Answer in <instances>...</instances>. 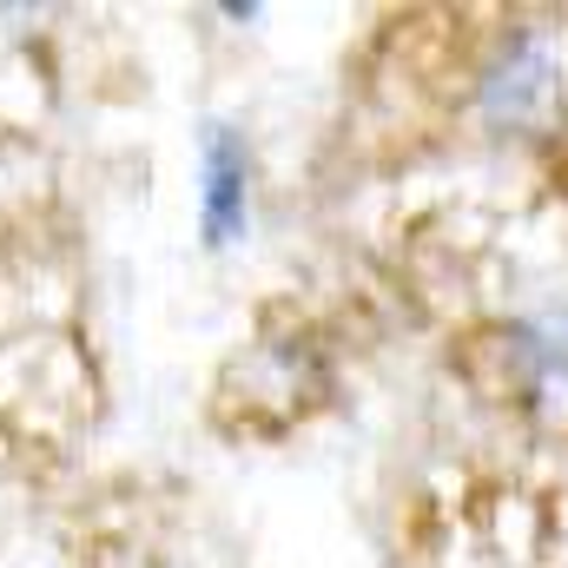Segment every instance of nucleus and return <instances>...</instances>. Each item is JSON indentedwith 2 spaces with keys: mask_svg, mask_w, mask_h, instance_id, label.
<instances>
[{
  "mask_svg": "<svg viewBox=\"0 0 568 568\" xmlns=\"http://www.w3.org/2000/svg\"><path fill=\"white\" fill-rule=\"evenodd\" d=\"M245 172H252V159H245L239 133L232 126H212L205 133V199H199L212 245H232L245 232Z\"/></svg>",
  "mask_w": 568,
  "mask_h": 568,
  "instance_id": "2",
  "label": "nucleus"
},
{
  "mask_svg": "<svg viewBox=\"0 0 568 568\" xmlns=\"http://www.w3.org/2000/svg\"><path fill=\"white\" fill-rule=\"evenodd\" d=\"M483 113L503 133H542L568 113V33L529 27L483 73Z\"/></svg>",
  "mask_w": 568,
  "mask_h": 568,
  "instance_id": "1",
  "label": "nucleus"
}]
</instances>
